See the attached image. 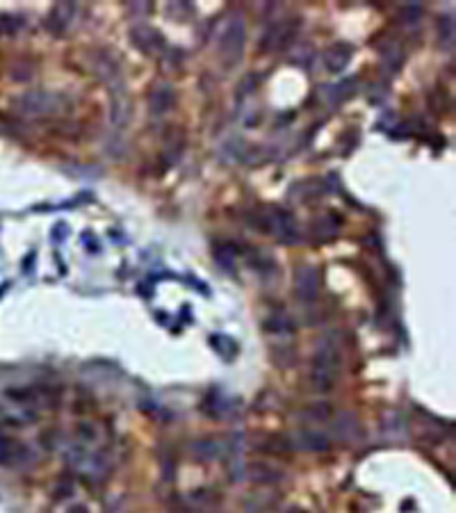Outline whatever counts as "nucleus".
<instances>
[{
    "instance_id": "obj_10",
    "label": "nucleus",
    "mask_w": 456,
    "mask_h": 513,
    "mask_svg": "<svg viewBox=\"0 0 456 513\" xmlns=\"http://www.w3.org/2000/svg\"><path fill=\"white\" fill-rule=\"evenodd\" d=\"M340 228V217L338 215H329V217H322L315 222V235L319 240H331L333 235L338 233Z\"/></svg>"
},
{
    "instance_id": "obj_5",
    "label": "nucleus",
    "mask_w": 456,
    "mask_h": 513,
    "mask_svg": "<svg viewBox=\"0 0 456 513\" xmlns=\"http://www.w3.org/2000/svg\"><path fill=\"white\" fill-rule=\"evenodd\" d=\"M317 285H319V276L315 267H301L297 272V292L299 297L310 301L317 295Z\"/></svg>"
},
{
    "instance_id": "obj_7",
    "label": "nucleus",
    "mask_w": 456,
    "mask_h": 513,
    "mask_svg": "<svg viewBox=\"0 0 456 513\" xmlns=\"http://www.w3.org/2000/svg\"><path fill=\"white\" fill-rule=\"evenodd\" d=\"M295 445L304 452H326L331 447L329 438L317 431H299Z\"/></svg>"
},
{
    "instance_id": "obj_11",
    "label": "nucleus",
    "mask_w": 456,
    "mask_h": 513,
    "mask_svg": "<svg viewBox=\"0 0 456 513\" xmlns=\"http://www.w3.org/2000/svg\"><path fill=\"white\" fill-rule=\"evenodd\" d=\"M171 105V91L169 89H160L151 96V110L153 114H165V110Z\"/></svg>"
},
{
    "instance_id": "obj_3",
    "label": "nucleus",
    "mask_w": 456,
    "mask_h": 513,
    "mask_svg": "<svg viewBox=\"0 0 456 513\" xmlns=\"http://www.w3.org/2000/svg\"><path fill=\"white\" fill-rule=\"evenodd\" d=\"M30 459V450L14 438H0V466L21 468Z\"/></svg>"
},
{
    "instance_id": "obj_12",
    "label": "nucleus",
    "mask_w": 456,
    "mask_h": 513,
    "mask_svg": "<svg viewBox=\"0 0 456 513\" xmlns=\"http://www.w3.org/2000/svg\"><path fill=\"white\" fill-rule=\"evenodd\" d=\"M306 413H310L312 420H326L331 415V406L329 404H315V406H310Z\"/></svg>"
},
{
    "instance_id": "obj_4",
    "label": "nucleus",
    "mask_w": 456,
    "mask_h": 513,
    "mask_svg": "<svg viewBox=\"0 0 456 513\" xmlns=\"http://www.w3.org/2000/svg\"><path fill=\"white\" fill-rule=\"evenodd\" d=\"M242 46H244V27H242L240 21H233L226 27V34L222 39V55L226 60L238 62L242 55Z\"/></svg>"
},
{
    "instance_id": "obj_9",
    "label": "nucleus",
    "mask_w": 456,
    "mask_h": 513,
    "mask_svg": "<svg viewBox=\"0 0 456 513\" xmlns=\"http://www.w3.org/2000/svg\"><path fill=\"white\" fill-rule=\"evenodd\" d=\"M133 41H135V46H139L141 51L144 53H153L155 48H160L162 46V39H160V34L155 32V30H151V27H137V30L133 32Z\"/></svg>"
},
{
    "instance_id": "obj_8",
    "label": "nucleus",
    "mask_w": 456,
    "mask_h": 513,
    "mask_svg": "<svg viewBox=\"0 0 456 513\" xmlns=\"http://www.w3.org/2000/svg\"><path fill=\"white\" fill-rule=\"evenodd\" d=\"M244 475L255 483H276L283 477V472L274 470L272 466H265V463H251L249 468H244Z\"/></svg>"
},
{
    "instance_id": "obj_6",
    "label": "nucleus",
    "mask_w": 456,
    "mask_h": 513,
    "mask_svg": "<svg viewBox=\"0 0 456 513\" xmlns=\"http://www.w3.org/2000/svg\"><path fill=\"white\" fill-rule=\"evenodd\" d=\"M322 60H324L326 69H329L331 73H340V71L349 64V60H352V46H347V44L331 46L329 51L324 53Z\"/></svg>"
},
{
    "instance_id": "obj_2",
    "label": "nucleus",
    "mask_w": 456,
    "mask_h": 513,
    "mask_svg": "<svg viewBox=\"0 0 456 513\" xmlns=\"http://www.w3.org/2000/svg\"><path fill=\"white\" fill-rule=\"evenodd\" d=\"M60 98L53 94H44V91H32V94H23L16 98V105L21 112L32 114V117H41V114H55L60 108Z\"/></svg>"
},
{
    "instance_id": "obj_13",
    "label": "nucleus",
    "mask_w": 456,
    "mask_h": 513,
    "mask_svg": "<svg viewBox=\"0 0 456 513\" xmlns=\"http://www.w3.org/2000/svg\"><path fill=\"white\" fill-rule=\"evenodd\" d=\"M283 513H308V511L301 509V507H290L288 511H283Z\"/></svg>"
},
{
    "instance_id": "obj_1",
    "label": "nucleus",
    "mask_w": 456,
    "mask_h": 513,
    "mask_svg": "<svg viewBox=\"0 0 456 513\" xmlns=\"http://www.w3.org/2000/svg\"><path fill=\"white\" fill-rule=\"evenodd\" d=\"M336 374H338V352L333 345H324L322 349H317L315 361H312V369H310L312 388L322 390V393L331 390Z\"/></svg>"
}]
</instances>
